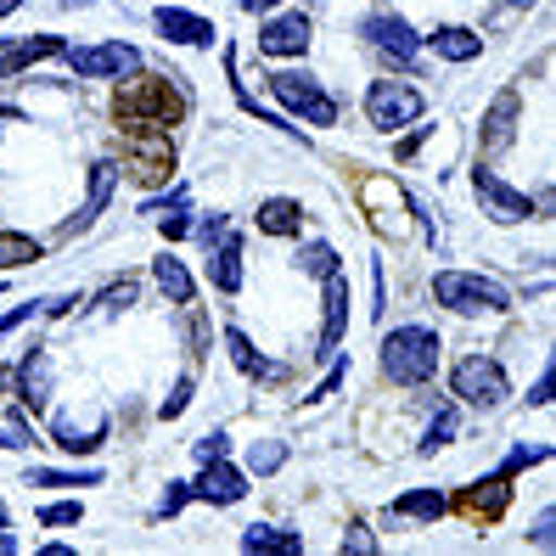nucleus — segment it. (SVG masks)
<instances>
[{"label": "nucleus", "instance_id": "2eb2a0df", "mask_svg": "<svg viewBox=\"0 0 556 556\" xmlns=\"http://www.w3.org/2000/svg\"><path fill=\"white\" fill-rule=\"evenodd\" d=\"M343 326H349V281L332 270V276H326V326H320V354H338Z\"/></svg>", "mask_w": 556, "mask_h": 556}, {"label": "nucleus", "instance_id": "ea45409f", "mask_svg": "<svg viewBox=\"0 0 556 556\" xmlns=\"http://www.w3.org/2000/svg\"><path fill=\"white\" fill-rule=\"evenodd\" d=\"M17 7H23V0H0V17H12Z\"/></svg>", "mask_w": 556, "mask_h": 556}, {"label": "nucleus", "instance_id": "b1692460", "mask_svg": "<svg viewBox=\"0 0 556 556\" xmlns=\"http://www.w3.org/2000/svg\"><path fill=\"white\" fill-rule=\"evenodd\" d=\"M40 258V242L35 237H17V231H0V270H23Z\"/></svg>", "mask_w": 556, "mask_h": 556}, {"label": "nucleus", "instance_id": "7ed1b4c3", "mask_svg": "<svg viewBox=\"0 0 556 556\" xmlns=\"http://www.w3.org/2000/svg\"><path fill=\"white\" fill-rule=\"evenodd\" d=\"M433 299H439L444 309H462V315H478V309L501 315V309H511V292H506L501 281L467 276V270H439V276H433Z\"/></svg>", "mask_w": 556, "mask_h": 556}, {"label": "nucleus", "instance_id": "c03bdc74", "mask_svg": "<svg viewBox=\"0 0 556 556\" xmlns=\"http://www.w3.org/2000/svg\"><path fill=\"white\" fill-rule=\"evenodd\" d=\"M511 7H529V0H511Z\"/></svg>", "mask_w": 556, "mask_h": 556}, {"label": "nucleus", "instance_id": "0eeeda50", "mask_svg": "<svg viewBox=\"0 0 556 556\" xmlns=\"http://www.w3.org/2000/svg\"><path fill=\"white\" fill-rule=\"evenodd\" d=\"M506 506H511V472H495V478L462 489L455 501H444V511H462V517H472V522H501Z\"/></svg>", "mask_w": 556, "mask_h": 556}, {"label": "nucleus", "instance_id": "f3484780", "mask_svg": "<svg viewBox=\"0 0 556 556\" xmlns=\"http://www.w3.org/2000/svg\"><path fill=\"white\" fill-rule=\"evenodd\" d=\"M108 198H113V163H96L90 169V198H85V208H79V219H68L62 225V237H74V231H85V225L108 208Z\"/></svg>", "mask_w": 556, "mask_h": 556}, {"label": "nucleus", "instance_id": "39448f33", "mask_svg": "<svg viewBox=\"0 0 556 556\" xmlns=\"http://www.w3.org/2000/svg\"><path fill=\"white\" fill-rule=\"evenodd\" d=\"M270 90H276L281 108L304 113L309 124H338V102H332V96H326L309 74H270Z\"/></svg>", "mask_w": 556, "mask_h": 556}, {"label": "nucleus", "instance_id": "37998d69", "mask_svg": "<svg viewBox=\"0 0 556 556\" xmlns=\"http://www.w3.org/2000/svg\"><path fill=\"white\" fill-rule=\"evenodd\" d=\"M0 529H7V511H0Z\"/></svg>", "mask_w": 556, "mask_h": 556}, {"label": "nucleus", "instance_id": "58836bf2", "mask_svg": "<svg viewBox=\"0 0 556 556\" xmlns=\"http://www.w3.org/2000/svg\"><path fill=\"white\" fill-rule=\"evenodd\" d=\"M17 444H23L17 433H0V450H17Z\"/></svg>", "mask_w": 556, "mask_h": 556}, {"label": "nucleus", "instance_id": "a878e982", "mask_svg": "<svg viewBox=\"0 0 556 556\" xmlns=\"http://www.w3.org/2000/svg\"><path fill=\"white\" fill-rule=\"evenodd\" d=\"M242 545H248V551H304L299 534H276V529H248Z\"/></svg>", "mask_w": 556, "mask_h": 556}, {"label": "nucleus", "instance_id": "7c9ffc66", "mask_svg": "<svg viewBox=\"0 0 556 556\" xmlns=\"http://www.w3.org/2000/svg\"><path fill=\"white\" fill-rule=\"evenodd\" d=\"M304 270H315V276H332V270H338V253L326 248V242H315V248L304 253Z\"/></svg>", "mask_w": 556, "mask_h": 556}, {"label": "nucleus", "instance_id": "393cba45", "mask_svg": "<svg viewBox=\"0 0 556 556\" xmlns=\"http://www.w3.org/2000/svg\"><path fill=\"white\" fill-rule=\"evenodd\" d=\"M157 287L169 292V304H191V276L180 258H157Z\"/></svg>", "mask_w": 556, "mask_h": 556}, {"label": "nucleus", "instance_id": "1a4fd4ad", "mask_svg": "<svg viewBox=\"0 0 556 556\" xmlns=\"http://www.w3.org/2000/svg\"><path fill=\"white\" fill-rule=\"evenodd\" d=\"M68 62H74L79 79H108V74H129V68H136L141 51L124 46V40H113V46H85V51H74Z\"/></svg>", "mask_w": 556, "mask_h": 556}, {"label": "nucleus", "instance_id": "c85d7f7f", "mask_svg": "<svg viewBox=\"0 0 556 556\" xmlns=\"http://www.w3.org/2000/svg\"><path fill=\"white\" fill-rule=\"evenodd\" d=\"M450 433H455V410H439L433 428H428V439H421V455H433L439 444H450Z\"/></svg>", "mask_w": 556, "mask_h": 556}, {"label": "nucleus", "instance_id": "9b49d317", "mask_svg": "<svg viewBox=\"0 0 556 556\" xmlns=\"http://www.w3.org/2000/svg\"><path fill=\"white\" fill-rule=\"evenodd\" d=\"M258 51H265V56H304L309 51V17L287 12V17L265 23V28H258Z\"/></svg>", "mask_w": 556, "mask_h": 556}, {"label": "nucleus", "instance_id": "cd10ccee", "mask_svg": "<svg viewBox=\"0 0 556 556\" xmlns=\"http://www.w3.org/2000/svg\"><path fill=\"white\" fill-rule=\"evenodd\" d=\"M102 428H96V433H74V428H56V444L62 450H74V455H90V450H102Z\"/></svg>", "mask_w": 556, "mask_h": 556}, {"label": "nucleus", "instance_id": "72a5a7b5", "mask_svg": "<svg viewBox=\"0 0 556 556\" xmlns=\"http://www.w3.org/2000/svg\"><path fill=\"white\" fill-rule=\"evenodd\" d=\"M28 315H35V304H17L12 315H0V338H7V332H17V326H23Z\"/></svg>", "mask_w": 556, "mask_h": 556}, {"label": "nucleus", "instance_id": "9d476101", "mask_svg": "<svg viewBox=\"0 0 556 556\" xmlns=\"http://www.w3.org/2000/svg\"><path fill=\"white\" fill-rule=\"evenodd\" d=\"M472 186H478L483 208L495 214L501 225H517V219H529V214H534V203L522 198V191H511V186H506V180H501L495 169H478V175H472Z\"/></svg>", "mask_w": 556, "mask_h": 556}, {"label": "nucleus", "instance_id": "412c9836", "mask_svg": "<svg viewBox=\"0 0 556 556\" xmlns=\"http://www.w3.org/2000/svg\"><path fill=\"white\" fill-rule=\"evenodd\" d=\"M428 40L444 62H472L483 51V35H472V28H439V35H428Z\"/></svg>", "mask_w": 556, "mask_h": 556}, {"label": "nucleus", "instance_id": "20e7f679", "mask_svg": "<svg viewBox=\"0 0 556 556\" xmlns=\"http://www.w3.org/2000/svg\"><path fill=\"white\" fill-rule=\"evenodd\" d=\"M450 388L462 394L467 405H501L511 388H506V371L495 366V359H483V354H467V359H455V371H450Z\"/></svg>", "mask_w": 556, "mask_h": 556}, {"label": "nucleus", "instance_id": "4be33fe9", "mask_svg": "<svg viewBox=\"0 0 556 556\" xmlns=\"http://www.w3.org/2000/svg\"><path fill=\"white\" fill-rule=\"evenodd\" d=\"M394 517L439 522V517H444V495H439V489H410V495H400V501H394Z\"/></svg>", "mask_w": 556, "mask_h": 556}, {"label": "nucleus", "instance_id": "6ab92c4d", "mask_svg": "<svg viewBox=\"0 0 556 556\" xmlns=\"http://www.w3.org/2000/svg\"><path fill=\"white\" fill-rule=\"evenodd\" d=\"M258 231H270V237H299V231H304V208L292 203V198L258 203Z\"/></svg>", "mask_w": 556, "mask_h": 556}, {"label": "nucleus", "instance_id": "79ce46f5", "mask_svg": "<svg viewBox=\"0 0 556 556\" xmlns=\"http://www.w3.org/2000/svg\"><path fill=\"white\" fill-rule=\"evenodd\" d=\"M17 118V108H0V124H12Z\"/></svg>", "mask_w": 556, "mask_h": 556}, {"label": "nucleus", "instance_id": "f8f14e48", "mask_svg": "<svg viewBox=\"0 0 556 556\" xmlns=\"http://www.w3.org/2000/svg\"><path fill=\"white\" fill-rule=\"evenodd\" d=\"M191 495L198 501H214V506H237L248 495V478L237 467H225V455H214V462H203V478L191 483Z\"/></svg>", "mask_w": 556, "mask_h": 556}, {"label": "nucleus", "instance_id": "a19ab883", "mask_svg": "<svg viewBox=\"0 0 556 556\" xmlns=\"http://www.w3.org/2000/svg\"><path fill=\"white\" fill-rule=\"evenodd\" d=\"M7 551H12V534H7V529H0V556H7Z\"/></svg>", "mask_w": 556, "mask_h": 556}, {"label": "nucleus", "instance_id": "dca6fc26", "mask_svg": "<svg viewBox=\"0 0 556 556\" xmlns=\"http://www.w3.org/2000/svg\"><path fill=\"white\" fill-rule=\"evenodd\" d=\"M157 28H163L175 46H214V23L198 17V12H180V7H163V12H157Z\"/></svg>", "mask_w": 556, "mask_h": 556}, {"label": "nucleus", "instance_id": "4468645a", "mask_svg": "<svg viewBox=\"0 0 556 556\" xmlns=\"http://www.w3.org/2000/svg\"><path fill=\"white\" fill-rule=\"evenodd\" d=\"M517 113H522L517 90H501V96H495V108L483 113V152L511 147V136H517Z\"/></svg>", "mask_w": 556, "mask_h": 556}, {"label": "nucleus", "instance_id": "c756f323", "mask_svg": "<svg viewBox=\"0 0 556 556\" xmlns=\"http://www.w3.org/2000/svg\"><path fill=\"white\" fill-rule=\"evenodd\" d=\"M85 511H79V501H62V506H46L40 511V522H46V529H68V522H79Z\"/></svg>", "mask_w": 556, "mask_h": 556}, {"label": "nucleus", "instance_id": "f704fd0d", "mask_svg": "<svg viewBox=\"0 0 556 556\" xmlns=\"http://www.w3.org/2000/svg\"><path fill=\"white\" fill-rule=\"evenodd\" d=\"M198 455H203V462H214V455H225V433H208V439H198Z\"/></svg>", "mask_w": 556, "mask_h": 556}, {"label": "nucleus", "instance_id": "f03ea898", "mask_svg": "<svg viewBox=\"0 0 556 556\" xmlns=\"http://www.w3.org/2000/svg\"><path fill=\"white\" fill-rule=\"evenodd\" d=\"M439 332H428V326H400V332L382 338V366L394 382H428L439 371Z\"/></svg>", "mask_w": 556, "mask_h": 556}, {"label": "nucleus", "instance_id": "5701e85b", "mask_svg": "<svg viewBox=\"0 0 556 556\" xmlns=\"http://www.w3.org/2000/svg\"><path fill=\"white\" fill-rule=\"evenodd\" d=\"M225 349H231V359H237V371H248V377H276V366H270V359L265 354H258L242 332H237V326H231V332H225Z\"/></svg>", "mask_w": 556, "mask_h": 556}, {"label": "nucleus", "instance_id": "bb28decb", "mask_svg": "<svg viewBox=\"0 0 556 556\" xmlns=\"http://www.w3.org/2000/svg\"><path fill=\"white\" fill-rule=\"evenodd\" d=\"M28 483H40V489H79V483H102V472H46V467H35Z\"/></svg>", "mask_w": 556, "mask_h": 556}, {"label": "nucleus", "instance_id": "aec40b11", "mask_svg": "<svg viewBox=\"0 0 556 556\" xmlns=\"http://www.w3.org/2000/svg\"><path fill=\"white\" fill-rule=\"evenodd\" d=\"M208 276H214L219 292H237L242 287V237H225L219 242V253L208 258Z\"/></svg>", "mask_w": 556, "mask_h": 556}, {"label": "nucleus", "instance_id": "ddd939ff", "mask_svg": "<svg viewBox=\"0 0 556 556\" xmlns=\"http://www.w3.org/2000/svg\"><path fill=\"white\" fill-rule=\"evenodd\" d=\"M366 35H371V46H377L382 56H394L400 68H416V35H410L400 17H371Z\"/></svg>", "mask_w": 556, "mask_h": 556}, {"label": "nucleus", "instance_id": "473e14b6", "mask_svg": "<svg viewBox=\"0 0 556 556\" xmlns=\"http://www.w3.org/2000/svg\"><path fill=\"white\" fill-rule=\"evenodd\" d=\"M253 467L258 472H276L281 467V444H253Z\"/></svg>", "mask_w": 556, "mask_h": 556}, {"label": "nucleus", "instance_id": "c9c22d12", "mask_svg": "<svg viewBox=\"0 0 556 556\" xmlns=\"http://www.w3.org/2000/svg\"><path fill=\"white\" fill-rule=\"evenodd\" d=\"M421 136H428V129H410V136H405V141H400V157H410V152H416V147H421Z\"/></svg>", "mask_w": 556, "mask_h": 556}, {"label": "nucleus", "instance_id": "f257e3e1", "mask_svg": "<svg viewBox=\"0 0 556 556\" xmlns=\"http://www.w3.org/2000/svg\"><path fill=\"white\" fill-rule=\"evenodd\" d=\"M113 118H118L124 136H169V129L186 118V90L157 79V74L124 79L113 90Z\"/></svg>", "mask_w": 556, "mask_h": 556}, {"label": "nucleus", "instance_id": "6e6552de", "mask_svg": "<svg viewBox=\"0 0 556 556\" xmlns=\"http://www.w3.org/2000/svg\"><path fill=\"white\" fill-rule=\"evenodd\" d=\"M124 141H129V180L136 186H169V175H175L169 136H124Z\"/></svg>", "mask_w": 556, "mask_h": 556}, {"label": "nucleus", "instance_id": "4c0bfd02", "mask_svg": "<svg viewBox=\"0 0 556 556\" xmlns=\"http://www.w3.org/2000/svg\"><path fill=\"white\" fill-rule=\"evenodd\" d=\"M242 7H248V12H265V7H276V0H242Z\"/></svg>", "mask_w": 556, "mask_h": 556}, {"label": "nucleus", "instance_id": "2f4dec72", "mask_svg": "<svg viewBox=\"0 0 556 556\" xmlns=\"http://www.w3.org/2000/svg\"><path fill=\"white\" fill-rule=\"evenodd\" d=\"M186 400H191V377H180V382H175V394L163 400V421H169V416H180V410H186Z\"/></svg>", "mask_w": 556, "mask_h": 556}, {"label": "nucleus", "instance_id": "e433bc0d", "mask_svg": "<svg viewBox=\"0 0 556 556\" xmlns=\"http://www.w3.org/2000/svg\"><path fill=\"white\" fill-rule=\"evenodd\" d=\"M343 551H377V545H371V534H349V540H343Z\"/></svg>", "mask_w": 556, "mask_h": 556}, {"label": "nucleus", "instance_id": "a211bd4d", "mask_svg": "<svg viewBox=\"0 0 556 556\" xmlns=\"http://www.w3.org/2000/svg\"><path fill=\"white\" fill-rule=\"evenodd\" d=\"M46 56H62V40H56V35L23 40V46H12L7 56H0V79H12V74H23V68H35V62H46Z\"/></svg>", "mask_w": 556, "mask_h": 556}, {"label": "nucleus", "instance_id": "423d86ee", "mask_svg": "<svg viewBox=\"0 0 556 556\" xmlns=\"http://www.w3.org/2000/svg\"><path fill=\"white\" fill-rule=\"evenodd\" d=\"M366 113H371L377 129H400V124H416L421 118V96L410 85H400V79H377L366 90Z\"/></svg>", "mask_w": 556, "mask_h": 556}]
</instances>
